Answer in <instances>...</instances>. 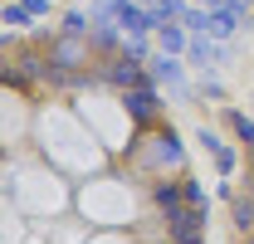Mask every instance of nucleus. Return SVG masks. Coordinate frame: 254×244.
I'll use <instances>...</instances> for the list:
<instances>
[{"instance_id": "f257e3e1", "label": "nucleus", "mask_w": 254, "mask_h": 244, "mask_svg": "<svg viewBox=\"0 0 254 244\" xmlns=\"http://www.w3.org/2000/svg\"><path fill=\"white\" fill-rule=\"evenodd\" d=\"M113 15H118V20H123L127 30H152V15H142V10H137V5H127V0H113Z\"/></svg>"}, {"instance_id": "f03ea898", "label": "nucleus", "mask_w": 254, "mask_h": 244, "mask_svg": "<svg viewBox=\"0 0 254 244\" xmlns=\"http://www.w3.org/2000/svg\"><path fill=\"white\" fill-rule=\"evenodd\" d=\"M152 103H157V98H152V88H142V83L127 93V113H132L137 122H147V118H152Z\"/></svg>"}, {"instance_id": "7ed1b4c3", "label": "nucleus", "mask_w": 254, "mask_h": 244, "mask_svg": "<svg viewBox=\"0 0 254 244\" xmlns=\"http://www.w3.org/2000/svg\"><path fill=\"white\" fill-rule=\"evenodd\" d=\"M54 59L59 63H78L83 59V44H78V39H64V44H54Z\"/></svg>"}, {"instance_id": "20e7f679", "label": "nucleus", "mask_w": 254, "mask_h": 244, "mask_svg": "<svg viewBox=\"0 0 254 244\" xmlns=\"http://www.w3.org/2000/svg\"><path fill=\"white\" fill-rule=\"evenodd\" d=\"M235 225L240 230H254V200H235Z\"/></svg>"}, {"instance_id": "39448f33", "label": "nucleus", "mask_w": 254, "mask_h": 244, "mask_svg": "<svg viewBox=\"0 0 254 244\" xmlns=\"http://www.w3.org/2000/svg\"><path fill=\"white\" fill-rule=\"evenodd\" d=\"M113 78L118 83H142V68L137 63H123V68H113Z\"/></svg>"}, {"instance_id": "423d86ee", "label": "nucleus", "mask_w": 254, "mask_h": 244, "mask_svg": "<svg viewBox=\"0 0 254 244\" xmlns=\"http://www.w3.org/2000/svg\"><path fill=\"white\" fill-rule=\"evenodd\" d=\"M230 122H235V132H240V137H245V142H254V122L245 118V113H235V118H230Z\"/></svg>"}]
</instances>
